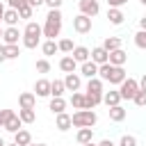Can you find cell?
<instances>
[{
	"label": "cell",
	"mask_w": 146,
	"mask_h": 146,
	"mask_svg": "<svg viewBox=\"0 0 146 146\" xmlns=\"http://www.w3.org/2000/svg\"><path fill=\"white\" fill-rule=\"evenodd\" d=\"M98 78L103 82H110V84H121L128 75H125V68L123 66H114V64L105 62V64L98 66Z\"/></svg>",
	"instance_id": "1"
},
{
	"label": "cell",
	"mask_w": 146,
	"mask_h": 146,
	"mask_svg": "<svg viewBox=\"0 0 146 146\" xmlns=\"http://www.w3.org/2000/svg\"><path fill=\"white\" fill-rule=\"evenodd\" d=\"M41 30H43V36H46V39L59 36V32H62V11H59V9H50Z\"/></svg>",
	"instance_id": "2"
},
{
	"label": "cell",
	"mask_w": 146,
	"mask_h": 146,
	"mask_svg": "<svg viewBox=\"0 0 146 146\" xmlns=\"http://www.w3.org/2000/svg\"><path fill=\"white\" fill-rule=\"evenodd\" d=\"M96 121H98V116L94 110H78L75 114H71V123L75 128H94Z\"/></svg>",
	"instance_id": "3"
},
{
	"label": "cell",
	"mask_w": 146,
	"mask_h": 146,
	"mask_svg": "<svg viewBox=\"0 0 146 146\" xmlns=\"http://www.w3.org/2000/svg\"><path fill=\"white\" fill-rule=\"evenodd\" d=\"M2 112H5V125H2V128H5L7 132H11V135H14V132H18V130L23 128L21 116H18L14 110H2Z\"/></svg>",
	"instance_id": "4"
},
{
	"label": "cell",
	"mask_w": 146,
	"mask_h": 146,
	"mask_svg": "<svg viewBox=\"0 0 146 146\" xmlns=\"http://www.w3.org/2000/svg\"><path fill=\"white\" fill-rule=\"evenodd\" d=\"M139 89V82L132 80V78H125L121 84H119V94H121V100H132V96L137 94Z\"/></svg>",
	"instance_id": "5"
},
{
	"label": "cell",
	"mask_w": 146,
	"mask_h": 146,
	"mask_svg": "<svg viewBox=\"0 0 146 146\" xmlns=\"http://www.w3.org/2000/svg\"><path fill=\"white\" fill-rule=\"evenodd\" d=\"M73 30H75L78 34H89V32H91V18L84 16V14L73 16Z\"/></svg>",
	"instance_id": "6"
},
{
	"label": "cell",
	"mask_w": 146,
	"mask_h": 146,
	"mask_svg": "<svg viewBox=\"0 0 146 146\" xmlns=\"http://www.w3.org/2000/svg\"><path fill=\"white\" fill-rule=\"evenodd\" d=\"M78 7H80V14H84V16H89V18L98 16V11H100L98 0H80V2H78Z\"/></svg>",
	"instance_id": "7"
},
{
	"label": "cell",
	"mask_w": 146,
	"mask_h": 146,
	"mask_svg": "<svg viewBox=\"0 0 146 146\" xmlns=\"http://www.w3.org/2000/svg\"><path fill=\"white\" fill-rule=\"evenodd\" d=\"M64 87H66V91H80V87H82V78H80V73H66V78H64Z\"/></svg>",
	"instance_id": "8"
},
{
	"label": "cell",
	"mask_w": 146,
	"mask_h": 146,
	"mask_svg": "<svg viewBox=\"0 0 146 146\" xmlns=\"http://www.w3.org/2000/svg\"><path fill=\"white\" fill-rule=\"evenodd\" d=\"M23 34L18 32V27L14 25V27H5L2 30V43L5 46H9V43H18V39H21Z\"/></svg>",
	"instance_id": "9"
},
{
	"label": "cell",
	"mask_w": 146,
	"mask_h": 146,
	"mask_svg": "<svg viewBox=\"0 0 146 146\" xmlns=\"http://www.w3.org/2000/svg\"><path fill=\"white\" fill-rule=\"evenodd\" d=\"M107 62H110V64H114V66H123V64L128 62V52H125L123 48L110 50V57H107Z\"/></svg>",
	"instance_id": "10"
},
{
	"label": "cell",
	"mask_w": 146,
	"mask_h": 146,
	"mask_svg": "<svg viewBox=\"0 0 146 146\" xmlns=\"http://www.w3.org/2000/svg\"><path fill=\"white\" fill-rule=\"evenodd\" d=\"M34 105H36V96L32 91H23L18 96V107L21 110H34Z\"/></svg>",
	"instance_id": "11"
},
{
	"label": "cell",
	"mask_w": 146,
	"mask_h": 146,
	"mask_svg": "<svg viewBox=\"0 0 146 146\" xmlns=\"http://www.w3.org/2000/svg\"><path fill=\"white\" fill-rule=\"evenodd\" d=\"M55 128H57L59 132H66L68 128H73V123H71V114H66V112L55 114Z\"/></svg>",
	"instance_id": "12"
},
{
	"label": "cell",
	"mask_w": 146,
	"mask_h": 146,
	"mask_svg": "<svg viewBox=\"0 0 146 146\" xmlns=\"http://www.w3.org/2000/svg\"><path fill=\"white\" fill-rule=\"evenodd\" d=\"M80 75H84L87 80H89V78H96V75H98V64L91 62V59L82 62V64H80Z\"/></svg>",
	"instance_id": "13"
},
{
	"label": "cell",
	"mask_w": 146,
	"mask_h": 146,
	"mask_svg": "<svg viewBox=\"0 0 146 146\" xmlns=\"http://www.w3.org/2000/svg\"><path fill=\"white\" fill-rule=\"evenodd\" d=\"M34 96H39V98H46V96H50V80H46V78H39V80L34 82Z\"/></svg>",
	"instance_id": "14"
},
{
	"label": "cell",
	"mask_w": 146,
	"mask_h": 146,
	"mask_svg": "<svg viewBox=\"0 0 146 146\" xmlns=\"http://www.w3.org/2000/svg\"><path fill=\"white\" fill-rule=\"evenodd\" d=\"M107 57H110V52H107L103 46H96V48H91V55H89V59H91V62H96L98 66H100V64H105V62H107Z\"/></svg>",
	"instance_id": "15"
},
{
	"label": "cell",
	"mask_w": 146,
	"mask_h": 146,
	"mask_svg": "<svg viewBox=\"0 0 146 146\" xmlns=\"http://www.w3.org/2000/svg\"><path fill=\"white\" fill-rule=\"evenodd\" d=\"M89 55H91V50L87 48V46H75L73 50H71V57L78 62V64H82V62H87L89 59Z\"/></svg>",
	"instance_id": "16"
},
{
	"label": "cell",
	"mask_w": 146,
	"mask_h": 146,
	"mask_svg": "<svg viewBox=\"0 0 146 146\" xmlns=\"http://www.w3.org/2000/svg\"><path fill=\"white\" fill-rule=\"evenodd\" d=\"M18 9H5V14H2V23L7 25V27H14V25H18Z\"/></svg>",
	"instance_id": "17"
},
{
	"label": "cell",
	"mask_w": 146,
	"mask_h": 146,
	"mask_svg": "<svg viewBox=\"0 0 146 146\" xmlns=\"http://www.w3.org/2000/svg\"><path fill=\"white\" fill-rule=\"evenodd\" d=\"M103 103V94H91V91H84V110H94L96 105Z\"/></svg>",
	"instance_id": "18"
},
{
	"label": "cell",
	"mask_w": 146,
	"mask_h": 146,
	"mask_svg": "<svg viewBox=\"0 0 146 146\" xmlns=\"http://www.w3.org/2000/svg\"><path fill=\"white\" fill-rule=\"evenodd\" d=\"M107 21H110L112 25H121V23L125 21V14H123L121 9H116V7H110V9H107Z\"/></svg>",
	"instance_id": "19"
},
{
	"label": "cell",
	"mask_w": 146,
	"mask_h": 146,
	"mask_svg": "<svg viewBox=\"0 0 146 146\" xmlns=\"http://www.w3.org/2000/svg\"><path fill=\"white\" fill-rule=\"evenodd\" d=\"M59 68H62L64 73H75V68H78V62H75L71 55H64V57L59 59Z\"/></svg>",
	"instance_id": "20"
},
{
	"label": "cell",
	"mask_w": 146,
	"mask_h": 146,
	"mask_svg": "<svg viewBox=\"0 0 146 146\" xmlns=\"http://www.w3.org/2000/svg\"><path fill=\"white\" fill-rule=\"evenodd\" d=\"M103 103H105L107 107L121 105V94H119V89H114V91H103Z\"/></svg>",
	"instance_id": "21"
},
{
	"label": "cell",
	"mask_w": 146,
	"mask_h": 146,
	"mask_svg": "<svg viewBox=\"0 0 146 146\" xmlns=\"http://www.w3.org/2000/svg\"><path fill=\"white\" fill-rule=\"evenodd\" d=\"M48 110H50L52 114H59V112H66V100H64V96H52V100H50V105H48Z\"/></svg>",
	"instance_id": "22"
},
{
	"label": "cell",
	"mask_w": 146,
	"mask_h": 146,
	"mask_svg": "<svg viewBox=\"0 0 146 146\" xmlns=\"http://www.w3.org/2000/svg\"><path fill=\"white\" fill-rule=\"evenodd\" d=\"M41 52H43L46 57H52L55 52H59V48H57V41H55V39H46V41L41 43Z\"/></svg>",
	"instance_id": "23"
},
{
	"label": "cell",
	"mask_w": 146,
	"mask_h": 146,
	"mask_svg": "<svg viewBox=\"0 0 146 146\" xmlns=\"http://www.w3.org/2000/svg\"><path fill=\"white\" fill-rule=\"evenodd\" d=\"M107 112H110V121H114V123H121V121L125 119V110H123L121 105H112Z\"/></svg>",
	"instance_id": "24"
},
{
	"label": "cell",
	"mask_w": 146,
	"mask_h": 146,
	"mask_svg": "<svg viewBox=\"0 0 146 146\" xmlns=\"http://www.w3.org/2000/svg\"><path fill=\"white\" fill-rule=\"evenodd\" d=\"M75 139H78V144H87V141H91V139H94V128H78Z\"/></svg>",
	"instance_id": "25"
},
{
	"label": "cell",
	"mask_w": 146,
	"mask_h": 146,
	"mask_svg": "<svg viewBox=\"0 0 146 146\" xmlns=\"http://www.w3.org/2000/svg\"><path fill=\"white\" fill-rule=\"evenodd\" d=\"M14 141L18 144V146H27V144H32V135H30V130H18V132H14Z\"/></svg>",
	"instance_id": "26"
},
{
	"label": "cell",
	"mask_w": 146,
	"mask_h": 146,
	"mask_svg": "<svg viewBox=\"0 0 146 146\" xmlns=\"http://www.w3.org/2000/svg\"><path fill=\"white\" fill-rule=\"evenodd\" d=\"M87 91H91V94H103L105 89H103V80L96 75V78H89L87 80Z\"/></svg>",
	"instance_id": "27"
},
{
	"label": "cell",
	"mask_w": 146,
	"mask_h": 146,
	"mask_svg": "<svg viewBox=\"0 0 146 146\" xmlns=\"http://www.w3.org/2000/svg\"><path fill=\"white\" fill-rule=\"evenodd\" d=\"M23 34H30V36H43V30H41V25H39V23L27 21V25H25Z\"/></svg>",
	"instance_id": "28"
},
{
	"label": "cell",
	"mask_w": 146,
	"mask_h": 146,
	"mask_svg": "<svg viewBox=\"0 0 146 146\" xmlns=\"http://www.w3.org/2000/svg\"><path fill=\"white\" fill-rule=\"evenodd\" d=\"M66 87H64V80H52L50 82V96H64Z\"/></svg>",
	"instance_id": "29"
},
{
	"label": "cell",
	"mask_w": 146,
	"mask_h": 146,
	"mask_svg": "<svg viewBox=\"0 0 146 146\" xmlns=\"http://www.w3.org/2000/svg\"><path fill=\"white\" fill-rule=\"evenodd\" d=\"M103 48L110 52V50H116V48H121V39L119 36H107L105 41H103Z\"/></svg>",
	"instance_id": "30"
},
{
	"label": "cell",
	"mask_w": 146,
	"mask_h": 146,
	"mask_svg": "<svg viewBox=\"0 0 146 146\" xmlns=\"http://www.w3.org/2000/svg\"><path fill=\"white\" fill-rule=\"evenodd\" d=\"M18 55H21L18 43H9V46H5V57H7V59H18Z\"/></svg>",
	"instance_id": "31"
},
{
	"label": "cell",
	"mask_w": 146,
	"mask_h": 146,
	"mask_svg": "<svg viewBox=\"0 0 146 146\" xmlns=\"http://www.w3.org/2000/svg\"><path fill=\"white\" fill-rule=\"evenodd\" d=\"M71 105H73L75 110H84V94L73 91V94H71Z\"/></svg>",
	"instance_id": "32"
},
{
	"label": "cell",
	"mask_w": 146,
	"mask_h": 146,
	"mask_svg": "<svg viewBox=\"0 0 146 146\" xmlns=\"http://www.w3.org/2000/svg\"><path fill=\"white\" fill-rule=\"evenodd\" d=\"M18 116L23 123H34L36 121V112L34 110H18Z\"/></svg>",
	"instance_id": "33"
},
{
	"label": "cell",
	"mask_w": 146,
	"mask_h": 146,
	"mask_svg": "<svg viewBox=\"0 0 146 146\" xmlns=\"http://www.w3.org/2000/svg\"><path fill=\"white\" fill-rule=\"evenodd\" d=\"M21 39H23V46H25V48H30V50H32V48H36V46L41 43V36H30V34H23Z\"/></svg>",
	"instance_id": "34"
},
{
	"label": "cell",
	"mask_w": 146,
	"mask_h": 146,
	"mask_svg": "<svg viewBox=\"0 0 146 146\" xmlns=\"http://www.w3.org/2000/svg\"><path fill=\"white\" fill-rule=\"evenodd\" d=\"M57 48H59V52L71 55V50H73L75 46H73V41H71V39H59V41H57Z\"/></svg>",
	"instance_id": "35"
},
{
	"label": "cell",
	"mask_w": 146,
	"mask_h": 146,
	"mask_svg": "<svg viewBox=\"0 0 146 146\" xmlns=\"http://www.w3.org/2000/svg\"><path fill=\"white\" fill-rule=\"evenodd\" d=\"M132 103H135L137 107H146V91H144V89H137V94L132 96Z\"/></svg>",
	"instance_id": "36"
},
{
	"label": "cell",
	"mask_w": 146,
	"mask_h": 146,
	"mask_svg": "<svg viewBox=\"0 0 146 146\" xmlns=\"http://www.w3.org/2000/svg\"><path fill=\"white\" fill-rule=\"evenodd\" d=\"M36 73H50V62H48V57H43V59H36Z\"/></svg>",
	"instance_id": "37"
},
{
	"label": "cell",
	"mask_w": 146,
	"mask_h": 146,
	"mask_svg": "<svg viewBox=\"0 0 146 146\" xmlns=\"http://www.w3.org/2000/svg\"><path fill=\"white\" fill-rule=\"evenodd\" d=\"M135 46L141 48V50H146V30H139L135 34Z\"/></svg>",
	"instance_id": "38"
},
{
	"label": "cell",
	"mask_w": 146,
	"mask_h": 146,
	"mask_svg": "<svg viewBox=\"0 0 146 146\" xmlns=\"http://www.w3.org/2000/svg\"><path fill=\"white\" fill-rule=\"evenodd\" d=\"M119 146H137V137L135 135H123L119 139Z\"/></svg>",
	"instance_id": "39"
},
{
	"label": "cell",
	"mask_w": 146,
	"mask_h": 146,
	"mask_svg": "<svg viewBox=\"0 0 146 146\" xmlns=\"http://www.w3.org/2000/svg\"><path fill=\"white\" fill-rule=\"evenodd\" d=\"M32 14H34V7H30V5H23L18 9V18H32Z\"/></svg>",
	"instance_id": "40"
},
{
	"label": "cell",
	"mask_w": 146,
	"mask_h": 146,
	"mask_svg": "<svg viewBox=\"0 0 146 146\" xmlns=\"http://www.w3.org/2000/svg\"><path fill=\"white\" fill-rule=\"evenodd\" d=\"M7 5H9L11 9H21L23 5H27V0H7Z\"/></svg>",
	"instance_id": "41"
},
{
	"label": "cell",
	"mask_w": 146,
	"mask_h": 146,
	"mask_svg": "<svg viewBox=\"0 0 146 146\" xmlns=\"http://www.w3.org/2000/svg\"><path fill=\"white\" fill-rule=\"evenodd\" d=\"M123 5H128V0H107V7H116V9H121Z\"/></svg>",
	"instance_id": "42"
},
{
	"label": "cell",
	"mask_w": 146,
	"mask_h": 146,
	"mask_svg": "<svg viewBox=\"0 0 146 146\" xmlns=\"http://www.w3.org/2000/svg\"><path fill=\"white\" fill-rule=\"evenodd\" d=\"M62 2H64V0H46L43 5H48L50 9H59V7H62Z\"/></svg>",
	"instance_id": "43"
},
{
	"label": "cell",
	"mask_w": 146,
	"mask_h": 146,
	"mask_svg": "<svg viewBox=\"0 0 146 146\" xmlns=\"http://www.w3.org/2000/svg\"><path fill=\"white\" fill-rule=\"evenodd\" d=\"M43 2H46V0H27V5H30V7H34V9H36V7H41Z\"/></svg>",
	"instance_id": "44"
},
{
	"label": "cell",
	"mask_w": 146,
	"mask_h": 146,
	"mask_svg": "<svg viewBox=\"0 0 146 146\" xmlns=\"http://www.w3.org/2000/svg\"><path fill=\"white\" fill-rule=\"evenodd\" d=\"M98 146H119V144H114L112 139H100V141H98Z\"/></svg>",
	"instance_id": "45"
},
{
	"label": "cell",
	"mask_w": 146,
	"mask_h": 146,
	"mask_svg": "<svg viewBox=\"0 0 146 146\" xmlns=\"http://www.w3.org/2000/svg\"><path fill=\"white\" fill-rule=\"evenodd\" d=\"M2 62H7V57H5V43L0 41V64H2Z\"/></svg>",
	"instance_id": "46"
},
{
	"label": "cell",
	"mask_w": 146,
	"mask_h": 146,
	"mask_svg": "<svg viewBox=\"0 0 146 146\" xmlns=\"http://www.w3.org/2000/svg\"><path fill=\"white\" fill-rule=\"evenodd\" d=\"M139 89H144V91H146V73H144V75H141V80H139Z\"/></svg>",
	"instance_id": "47"
},
{
	"label": "cell",
	"mask_w": 146,
	"mask_h": 146,
	"mask_svg": "<svg viewBox=\"0 0 146 146\" xmlns=\"http://www.w3.org/2000/svg\"><path fill=\"white\" fill-rule=\"evenodd\" d=\"M139 30H146V16L139 18Z\"/></svg>",
	"instance_id": "48"
},
{
	"label": "cell",
	"mask_w": 146,
	"mask_h": 146,
	"mask_svg": "<svg viewBox=\"0 0 146 146\" xmlns=\"http://www.w3.org/2000/svg\"><path fill=\"white\" fill-rule=\"evenodd\" d=\"M2 125H5V112L0 110V128H2Z\"/></svg>",
	"instance_id": "49"
},
{
	"label": "cell",
	"mask_w": 146,
	"mask_h": 146,
	"mask_svg": "<svg viewBox=\"0 0 146 146\" xmlns=\"http://www.w3.org/2000/svg\"><path fill=\"white\" fill-rule=\"evenodd\" d=\"M5 9H7V7H5V5H2V0H0V21H2V14H5Z\"/></svg>",
	"instance_id": "50"
},
{
	"label": "cell",
	"mask_w": 146,
	"mask_h": 146,
	"mask_svg": "<svg viewBox=\"0 0 146 146\" xmlns=\"http://www.w3.org/2000/svg\"><path fill=\"white\" fill-rule=\"evenodd\" d=\"M80 146H98V144H94V141H87V144H80Z\"/></svg>",
	"instance_id": "51"
},
{
	"label": "cell",
	"mask_w": 146,
	"mask_h": 146,
	"mask_svg": "<svg viewBox=\"0 0 146 146\" xmlns=\"http://www.w3.org/2000/svg\"><path fill=\"white\" fill-rule=\"evenodd\" d=\"M5 146H18V144H16V141H14V144H5Z\"/></svg>",
	"instance_id": "52"
},
{
	"label": "cell",
	"mask_w": 146,
	"mask_h": 146,
	"mask_svg": "<svg viewBox=\"0 0 146 146\" xmlns=\"http://www.w3.org/2000/svg\"><path fill=\"white\" fill-rule=\"evenodd\" d=\"M139 2H141V5H144V7H146V0H139Z\"/></svg>",
	"instance_id": "53"
},
{
	"label": "cell",
	"mask_w": 146,
	"mask_h": 146,
	"mask_svg": "<svg viewBox=\"0 0 146 146\" xmlns=\"http://www.w3.org/2000/svg\"><path fill=\"white\" fill-rule=\"evenodd\" d=\"M0 146H5V139H0Z\"/></svg>",
	"instance_id": "54"
},
{
	"label": "cell",
	"mask_w": 146,
	"mask_h": 146,
	"mask_svg": "<svg viewBox=\"0 0 146 146\" xmlns=\"http://www.w3.org/2000/svg\"><path fill=\"white\" fill-rule=\"evenodd\" d=\"M0 41H2V27H0Z\"/></svg>",
	"instance_id": "55"
},
{
	"label": "cell",
	"mask_w": 146,
	"mask_h": 146,
	"mask_svg": "<svg viewBox=\"0 0 146 146\" xmlns=\"http://www.w3.org/2000/svg\"><path fill=\"white\" fill-rule=\"evenodd\" d=\"M36 146H48V144H36Z\"/></svg>",
	"instance_id": "56"
},
{
	"label": "cell",
	"mask_w": 146,
	"mask_h": 146,
	"mask_svg": "<svg viewBox=\"0 0 146 146\" xmlns=\"http://www.w3.org/2000/svg\"><path fill=\"white\" fill-rule=\"evenodd\" d=\"M27 146H36V144H27Z\"/></svg>",
	"instance_id": "57"
}]
</instances>
